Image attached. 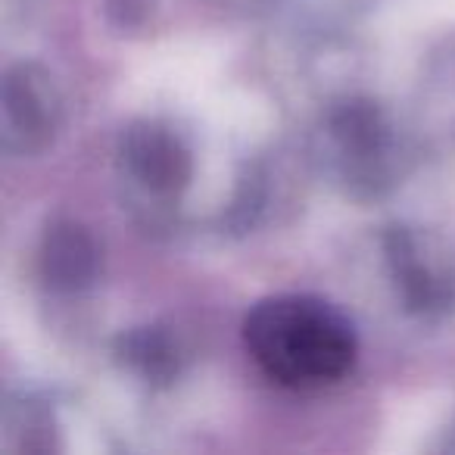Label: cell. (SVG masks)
Returning <instances> with one entry per match:
<instances>
[{
  "label": "cell",
  "instance_id": "ba28073f",
  "mask_svg": "<svg viewBox=\"0 0 455 455\" xmlns=\"http://www.w3.org/2000/svg\"><path fill=\"white\" fill-rule=\"evenodd\" d=\"M153 0H109V16L119 26H138L150 16Z\"/></svg>",
  "mask_w": 455,
  "mask_h": 455
},
{
  "label": "cell",
  "instance_id": "7a4b0ae2",
  "mask_svg": "<svg viewBox=\"0 0 455 455\" xmlns=\"http://www.w3.org/2000/svg\"><path fill=\"white\" fill-rule=\"evenodd\" d=\"M390 275L405 309L415 315H443L455 306V266L440 247L409 228H393L384 241Z\"/></svg>",
  "mask_w": 455,
  "mask_h": 455
},
{
  "label": "cell",
  "instance_id": "52a82bcc",
  "mask_svg": "<svg viewBox=\"0 0 455 455\" xmlns=\"http://www.w3.org/2000/svg\"><path fill=\"white\" fill-rule=\"evenodd\" d=\"M119 355L132 371L153 384H165L178 374V347L165 331L138 328L119 340Z\"/></svg>",
  "mask_w": 455,
  "mask_h": 455
},
{
  "label": "cell",
  "instance_id": "8992f818",
  "mask_svg": "<svg viewBox=\"0 0 455 455\" xmlns=\"http://www.w3.org/2000/svg\"><path fill=\"white\" fill-rule=\"evenodd\" d=\"M331 134L340 147L349 172L362 178H378L390 153V128L374 103L347 100L331 116Z\"/></svg>",
  "mask_w": 455,
  "mask_h": 455
},
{
  "label": "cell",
  "instance_id": "3957f363",
  "mask_svg": "<svg viewBox=\"0 0 455 455\" xmlns=\"http://www.w3.org/2000/svg\"><path fill=\"white\" fill-rule=\"evenodd\" d=\"M60 125V97L44 69L20 63L4 78V147L16 156L41 153Z\"/></svg>",
  "mask_w": 455,
  "mask_h": 455
},
{
  "label": "cell",
  "instance_id": "6da1fadb",
  "mask_svg": "<svg viewBox=\"0 0 455 455\" xmlns=\"http://www.w3.org/2000/svg\"><path fill=\"white\" fill-rule=\"evenodd\" d=\"M243 343L259 371L287 390H318L355 365L359 340L340 309L318 297H268L243 322Z\"/></svg>",
  "mask_w": 455,
  "mask_h": 455
},
{
  "label": "cell",
  "instance_id": "277c9868",
  "mask_svg": "<svg viewBox=\"0 0 455 455\" xmlns=\"http://www.w3.org/2000/svg\"><path fill=\"white\" fill-rule=\"evenodd\" d=\"M122 159L134 181L163 196H175L194 175L188 147L159 122H134L122 138Z\"/></svg>",
  "mask_w": 455,
  "mask_h": 455
},
{
  "label": "cell",
  "instance_id": "5b68a950",
  "mask_svg": "<svg viewBox=\"0 0 455 455\" xmlns=\"http://www.w3.org/2000/svg\"><path fill=\"white\" fill-rule=\"evenodd\" d=\"M38 266L41 278L51 291L76 293L97 278L100 250H97V241L91 237L88 228H82L72 219H60L44 231Z\"/></svg>",
  "mask_w": 455,
  "mask_h": 455
}]
</instances>
